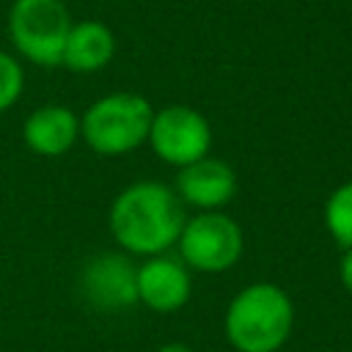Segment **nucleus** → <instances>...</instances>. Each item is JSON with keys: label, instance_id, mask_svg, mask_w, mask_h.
I'll return each mask as SVG.
<instances>
[{"label": "nucleus", "instance_id": "obj_13", "mask_svg": "<svg viewBox=\"0 0 352 352\" xmlns=\"http://www.w3.org/2000/svg\"><path fill=\"white\" fill-rule=\"evenodd\" d=\"M22 88H25V72L19 60L0 50V113L8 110L22 96Z\"/></svg>", "mask_w": 352, "mask_h": 352}, {"label": "nucleus", "instance_id": "obj_12", "mask_svg": "<svg viewBox=\"0 0 352 352\" xmlns=\"http://www.w3.org/2000/svg\"><path fill=\"white\" fill-rule=\"evenodd\" d=\"M322 220H324L327 234L333 236V242L341 250L352 248V179L344 182V184H338L324 198Z\"/></svg>", "mask_w": 352, "mask_h": 352}, {"label": "nucleus", "instance_id": "obj_5", "mask_svg": "<svg viewBox=\"0 0 352 352\" xmlns=\"http://www.w3.org/2000/svg\"><path fill=\"white\" fill-rule=\"evenodd\" d=\"M179 258L192 272H226L231 270L245 250L242 228L226 212H198L184 220V228L176 239Z\"/></svg>", "mask_w": 352, "mask_h": 352}, {"label": "nucleus", "instance_id": "obj_15", "mask_svg": "<svg viewBox=\"0 0 352 352\" xmlns=\"http://www.w3.org/2000/svg\"><path fill=\"white\" fill-rule=\"evenodd\" d=\"M154 352H192V346H187V344H182V341H170V344L157 346Z\"/></svg>", "mask_w": 352, "mask_h": 352}, {"label": "nucleus", "instance_id": "obj_6", "mask_svg": "<svg viewBox=\"0 0 352 352\" xmlns=\"http://www.w3.org/2000/svg\"><path fill=\"white\" fill-rule=\"evenodd\" d=\"M151 151L176 170L206 157L212 148V126L204 113L187 104H168L154 110L148 140Z\"/></svg>", "mask_w": 352, "mask_h": 352}, {"label": "nucleus", "instance_id": "obj_11", "mask_svg": "<svg viewBox=\"0 0 352 352\" xmlns=\"http://www.w3.org/2000/svg\"><path fill=\"white\" fill-rule=\"evenodd\" d=\"M116 55V36L104 22L82 19L72 22V30L63 44L60 66L77 74H91L104 69Z\"/></svg>", "mask_w": 352, "mask_h": 352}, {"label": "nucleus", "instance_id": "obj_10", "mask_svg": "<svg viewBox=\"0 0 352 352\" xmlns=\"http://www.w3.org/2000/svg\"><path fill=\"white\" fill-rule=\"evenodd\" d=\"M80 138V116L66 104H41L22 124V140L33 154L60 157Z\"/></svg>", "mask_w": 352, "mask_h": 352}, {"label": "nucleus", "instance_id": "obj_9", "mask_svg": "<svg viewBox=\"0 0 352 352\" xmlns=\"http://www.w3.org/2000/svg\"><path fill=\"white\" fill-rule=\"evenodd\" d=\"M192 294V278L179 256L157 253L138 264V302L157 314H173L184 308Z\"/></svg>", "mask_w": 352, "mask_h": 352}, {"label": "nucleus", "instance_id": "obj_14", "mask_svg": "<svg viewBox=\"0 0 352 352\" xmlns=\"http://www.w3.org/2000/svg\"><path fill=\"white\" fill-rule=\"evenodd\" d=\"M338 278H341V286L352 294V248H346L341 253V261H338Z\"/></svg>", "mask_w": 352, "mask_h": 352}, {"label": "nucleus", "instance_id": "obj_7", "mask_svg": "<svg viewBox=\"0 0 352 352\" xmlns=\"http://www.w3.org/2000/svg\"><path fill=\"white\" fill-rule=\"evenodd\" d=\"M80 292L96 311H129L138 305V264L126 253H96L80 270Z\"/></svg>", "mask_w": 352, "mask_h": 352}, {"label": "nucleus", "instance_id": "obj_2", "mask_svg": "<svg viewBox=\"0 0 352 352\" xmlns=\"http://www.w3.org/2000/svg\"><path fill=\"white\" fill-rule=\"evenodd\" d=\"M294 327V305L283 286L258 280L236 292L226 308V341L236 352H278Z\"/></svg>", "mask_w": 352, "mask_h": 352}, {"label": "nucleus", "instance_id": "obj_3", "mask_svg": "<svg viewBox=\"0 0 352 352\" xmlns=\"http://www.w3.org/2000/svg\"><path fill=\"white\" fill-rule=\"evenodd\" d=\"M151 118L154 107L146 96L116 91L85 107L80 116V138L102 157H121L148 140Z\"/></svg>", "mask_w": 352, "mask_h": 352}, {"label": "nucleus", "instance_id": "obj_1", "mask_svg": "<svg viewBox=\"0 0 352 352\" xmlns=\"http://www.w3.org/2000/svg\"><path fill=\"white\" fill-rule=\"evenodd\" d=\"M187 206L179 201L173 187L162 182H135L124 187L107 212L113 239L126 256H157L176 248V239L187 220Z\"/></svg>", "mask_w": 352, "mask_h": 352}, {"label": "nucleus", "instance_id": "obj_4", "mask_svg": "<svg viewBox=\"0 0 352 352\" xmlns=\"http://www.w3.org/2000/svg\"><path fill=\"white\" fill-rule=\"evenodd\" d=\"M72 16L63 0H14L8 36L14 50L36 66H60Z\"/></svg>", "mask_w": 352, "mask_h": 352}, {"label": "nucleus", "instance_id": "obj_8", "mask_svg": "<svg viewBox=\"0 0 352 352\" xmlns=\"http://www.w3.org/2000/svg\"><path fill=\"white\" fill-rule=\"evenodd\" d=\"M173 192L184 206L198 212H220L236 195V173L226 160L206 154L179 168Z\"/></svg>", "mask_w": 352, "mask_h": 352}]
</instances>
